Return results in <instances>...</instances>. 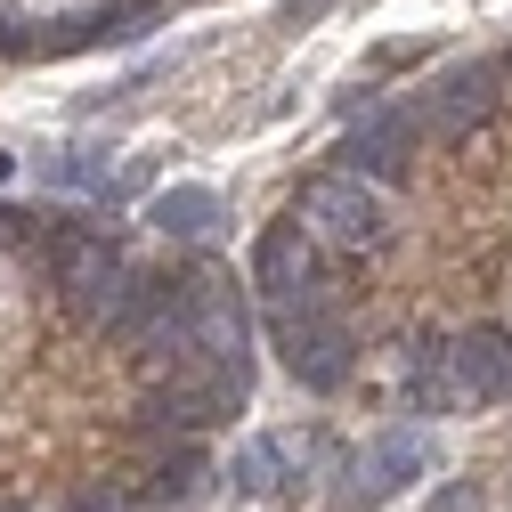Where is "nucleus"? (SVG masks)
<instances>
[{
    "mask_svg": "<svg viewBox=\"0 0 512 512\" xmlns=\"http://www.w3.org/2000/svg\"><path fill=\"white\" fill-rule=\"evenodd\" d=\"M220 220H228L220 187H196V179L155 187V196H147V228H155L163 244H212V236H220Z\"/></svg>",
    "mask_w": 512,
    "mask_h": 512,
    "instance_id": "obj_10",
    "label": "nucleus"
},
{
    "mask_svg": "<svg viewBox=\"0 0 512 512\" xmlns=\"http://www.w3.org/2000/svg\"><path fill=\"white\" fill-rule=\"evenodd\" d=\"M326 9H334V0H285V25L301 33V25H317V17H326Z\"/></svg>",
    "mask_w": 512,
    "mask_h": 512,
    "instance_id": "obj_17",
    "label": "nucleus"
},
{
    "mask_svg": "<svg viewBox=\"0 0 512 512\" xmlns=\"http://www.w3.org/2000/svg\"><path fill=\"white\" fill-rule=\"evenodd\" d=\"M504 90H512V49H496V57H464V66H447L415 106H423V139L431 147H464L480 122H496V106H504Z\"/></svg>",
    "mask_w": 512,
    "mask_h": 512,
    "instance_id": "obj_3",
    "label": "nucleus"
},
{
    "mask_svg": "<svg viewBox=\"0 0 512 512\" xmlns=\"http://www.w3.org/2000/svg\"><path fill=\"white\" fill-rule=\"evenodd\" d=\"M456 358H447V342L431 334V342H415L407 350V382H399V399H407V415H447L456 407Z\"/></svg>",
    "mask_w": 512,
    "mask_h": 512,
    "instance_id": "obj_12",
    "label": "nucleus"
},
{
    "mask_svg": "<svg viewBox=\"0 0 512 512\" xmlns=\"http://www.w3.org/2000/svg\"><path fill=\"white\" fill-rule=\"evenodd\" d=\"M261 326L285 358V374L301 382V391H342L358 350H350V326H342V309L334 293H293V301H261Z\"/></svg>",
    "mask_w": 512,
    "mask_h": 512,
    "instance_id": "obj_1",
    "label": "nucleus"
},
{
    "mask_svg": "<svg viewBox=\"0 0 512 512\" xmlns=\"http://www.w3.org/2000/svg\"><path fill=\"white\" fill-rule=\"evenodd\" d=\"M212 480H220V464H212L204 431H187V439L155 447V456H139V488H147V504H155V512H187V504H204V496H212Z\"/></svg>",
    "mask_w": 512,
    "mask_h": 512,
    "instance_id": "obj_8",
    "label": "nucleus"
},
{
    "mask_svg": "<svg viewBox=\"0 0 512 512\" xmlns=\"http://www.w3.org/2000/svg\"><path fill=\"white\" fill-rule=\"evenodd\" d=\"M293 220L326 252H374V244H391V204H382V187L358 179V171H317L301 196H293Z\"/></svg>",
    "mask_w": 512,
    "mask_h": 512,
    "instance_id": "obj_2",
    "label": "nucleus"
},
{
    "mask_svg": "<svg viewBox=\"0 0 512 512\" xmlns=\"http://www.w3.org/2000/svg\"><path fill=\"white\" fill-rule=\"evenodd\" d=\"M57 512H155V504H147V488H139V472H131V480H82Z\"/></svg>",
    "mask_w": 512,
    "mask_h": 512,
    "instance_id": "obj_14",
    "label": "nucleus"
},
{
    "mask_svg": "<svg viewBox=\"0 0 512 512\" xmlns=\"http://www.w3.org/2000/svg\"><path fill=\"white\" fill-rule=\"evenodd\" d=\"M423 431L415 423H399V431H382L374 447H358V464H350V488L334 496V512H366V504H382V496H399L415 472H423Z\"/></svg>",
    "mask_w": 512,
    "mask_h": 512,
    "instance_id": "obj_7",
    "label": "nucleus"
},
{
    "mask_svg": "<svg viewBox=\"0 0 512 512\" xmlns=\"http://www.w3.org/2000/svg\"><path fill=\"white\" fill-rule=\"evenodd\" d=\"M423 57V41H391V49H374V74H399V66H415Z\"/></svg>",
    "mask_w": 512,
    "mask_h": 512,
    "instance_id": "obj_16",
    "label": "nucleus"
},
{
    "mask_svg": "<svg viewBox=\"0 0 512 512\" xmlns=\"http://www.w3.org/2000/svg\"><path fill=\"white\" fill-rule=\"evenodd\" d=\"M0 512H41V504L33 496H0Z\"/></svg>",
    "mask_w": 512,
    "mask_h": 512,
    "instance_id": "obj_18",
    "label": "nucleus"
},
{
    "mask_svg": "<svg viewBox=\"0 0 512 512\" xmlns=\"http://www.w3.org/2000/svg\"><path fill=\"white\" fill-rule=\"evenodd\" d=\"M317 244L301 220H277L261 244H252V285H261V301H293V293H326V261H317Z\"/></svg>",
    "mask_w": 512,
    "mask_h": 512,
    "instance_id": "obj_6",
    "label": "nucleus"
},
{
    "mask_svg": "<svg viewBox=\"0 0 512 512\" xmlns=\"http://www.w3.org/2000/svg\"><path fill=\"white\" fill-rule=\"evenodd\" d=\"M415 147H423V106H382L374 98L366 122H350V131L334 139V171H358L374 187H391V179H407Z\"/></svg>",
    "mask_w": 512,
    "mask_h": 512,
    "instance_id": "obj_5",
    "label": "nucleus"
},
{
    "mask_svg": "<svg viewBox=\"0 0 512 512\" xmlns=\"http://www.w3.org/2000/svg\"><path fill=\"white\" fill-rule=\"evenodd\" d=\"M122 277H131V252L114 244V228H90L66 261L49 269V285H57V309H66V326H82V334H98L106 326V309L122 301Z\"/></svg>",
    "mask_w": 512,
    "mask_h": 512,
    "instance_id": "obj_4",
    "label": "nucleus"
},
{
    "mask_svg": "<svg viewBox=\"0 0 512 512\" xmlns=\"http://www.w3.org/2000/svg\"><path fill=\"white\" fill-rule=\"evenodd\" d=\"M106 155H114V147H90V139H82V147H57V155H41V179L66 187V196H98V204H106V179H114Z\"/></svg>",
    "mask_w": 512,
    "mask_h": 512,
    "instance_id": "obj_13",
    "label": "nucleus"
},
{
    "mask_svg": "<svg viewBox=\"0 0 512 512\" xmlns=\"http://www.w3.org/2000/svg\"><path fill=\"white\" fill-rule=\"evenodd\" d=\"M447 358H456V382H464L472 399H512V334L472 326V334L447 342Z\"/></svg>",
    "mask_w": 512,
    "mask_h": 512,
    "instance_id": "obj_11",
    "label": "nucleus"
},
{
    "mask_svg": "<svg viewBox=\"0 0 512 512\" xmlns=\"http://www.w3.org/2000/svg\"><path fill=\"white\" fill-rule=\"evenodd\" d=\"M423 512H488V488L480 480H447L439 496H423Z\"/></svg>",
    "mask_w": 512,
    "mask_h": 512,
    "instance_id": "obj_15",
    "label": "nucleus"
},
{
    "mask_svg": "<svg viewBox=\"0 0 512 512\" xmlns=\"http://www.w3.org/2000/svg\"><path fill=\"white\" fill-rule=\"evenodd\" d=\"M179 293H187V269H147V261H131V277H122V301L106 309V326H98V342L106 350H131V342H147L155 334V317L163 309H179Z\"/></svg>",
    "mask_w": 512,
    "mask_h": 512,
    "instance_id": "obj_9",
    "label": "nucleus"
}]
</instances>
